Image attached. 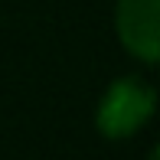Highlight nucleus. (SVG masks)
<instances>
[{
  "instance_id": "1",
  "label": "nucleus",
  "mask_w": 160,
  "mask_h": 160,
  "mask_svg": "<svg viewBox=\"0 0 160 160\" xmlns=\"http://www.w3.org/2000/svg\"><path fill=\"white\" fill-rule=\"evenodd\" d=\"M154 114V88L141 78H118L98 105V131L111 141L134 134Z\"/></svg>"
},
{
  "instance_id": "2",
  "label": "nucleus",
  "mask_w": 160,
  "mask_h": 160,
  "mask_svg": "<svg viewBox=\"0 0 160 160\" xmlns=\"http://www.w3.org/2000/svg\"><path fill=\"white\" fill-rule=\"evenodd\" d=\"M118 33L124 46L144 62L157 59V0H121L118 3Z\"/></svg>"
},
{
  "instance_id": "3",
  "label": "nucleus",
  "mask_w": 160,
  "mask_h": 160,
  "mask_svg": "<svg viewBox=\"0 0 160 160\" xmlns=\"http://www.w3.org/2000/svg\"><path fill=\"white\" fill-rule=\"evenodd\" d=\"M150 160H157V150H154V154H150Z\"/></svg>"
}]
</instances>
